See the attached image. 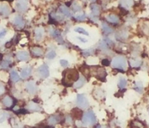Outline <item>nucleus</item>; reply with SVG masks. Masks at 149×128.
<instances>
[{
	"label": "nucleus",
	"instance_id": "f257e3e1",
	"mask_svg": "<svg viewBox=\"0 0 149 128\" xmlns=\"http://www.w3.org/2000/svg\"><path fill=\"white\" fill-rule=\"evenodd\" d=\"M79 78V72L75 69H68L63 72V83L67 86L73 85Z\"/></svg>",
	"mask_w": 149,
	"mask_h": 128
},
{
	"label": "nucleus",
	"instance_id": "f03ea898",
	"mask_svg": "<svg viewBox=\"0 0 149 128\" xmlns=\"http://www.w3.org/2000/svg\"><path fill=\"white\" fill-rule=\"evenodd\" d=\"M111 66L115 69L125 70L127 67V62L126 58L123 56H116L112 60Z\"/></svg>",
	"mask_w": 149,
	"mask_h": 128
},
{
	"label": "nucleus",
	"instance_id": "7ed1b4c3",
	"mask_svg": "<svg viewBox=\"0 0 149 128\" xmlns=\"http://www.w3.org/2000/svg\"><path fill=\"white\" fill-rule=\"evenodd\" d=\"M97 122L96 116L92 110H89L84 113L82 117V124L85 126H93Z\"/></svg>",
	"mask_w": 149,
	"mask_h": 128
},
{
	"label": "nucleus",
	"instance_id": "20e7f679",
	"mask_svg": "<svg viewBox=\"0 0 149 128\" xmlns=\"http://www.w3.org/2000/svg\"><path fill=\"white\" fill-rule=\"evenodd\" d=\"M77 105L79 108L84 109L88 108L89 107V101L87 100V97L84 94H79L77 98Z\"/></svg>",
	"mask_w": 149,
	"mask_h": 128
},
{
	"label": "nucleus",
	"instance_id": "39448f33",
	"mask_svg": "<svg viewBox=\"0 0 149 128\" xmlns=\"http://www.w3.org/2000/svg\"><path fill=\"white\" fill-rule=\"evenodd\" d=\"M29 7V0H17L15 3V9L20 12H25Z\"/></svg>",
	"mask_w": 149,
	"mask_h": 128
},
{
	"label": "nucleus",
	"instance_id": "423d86ee",
	"mask_svg": "<svg viewBox=\"0 0 149 128\" xmlns=\"http://www.w3.org/2000/svg\"><path fill=\"white\" fill-rule=\"evenodd\" d=\"M37 72L39 76L42 78H47L49 75V67L47 65H42L38 68Z\"/></svg>",
	"mask_w": 149,
	"mask_h": 128
},
{
	"label": "nucleus",
	"instance_id": "0eeeda50",
	"mask_svg": "<svg viewBox=\"0 0 149 128\" xmlns=\"http://www.w3.org/2000/svg\"><path fill=\"white\" fill-rule=\"evenodd\" d=\"M26 91L31 94H34L37 91V87L36 85V83L33 81H30L26 84Z\"/></svg>",
	"mask_w": 149,
	"mask_h": 128
},
{
	"label": "nucleus",
	"instance_id": "6e6552de",
	"mask_svg": "<svg viewBox=\"0 0 149 128\" xmlns=\"http://www.w3.org/2000/svg\"><path fill=\"white\" fill-rule=\"evenodd\" d=\"M61 121V117L58 114H55V115H52L47 119V124L49 126H54L55 125L58 124L59 122Z\"/></svg>",
	"mask_w": 149,
	"mask_h": 128
},
{
	"label": "nucleus",
	"instance_id": "1a4fd4ad",
	"mask_svg": "<svg viewBox=\"0 0 149 128\" xmlns=\"http://www.w3.org/2000/svg\"><path fill=\"white\" fill-rule=\"evenodd\" d=\"M16 57L18 60L20 61H27L29 59V54L27 52H25V51H20L18 52L16 54Z\"/></svg>",
	"mask_w": 149,
	"mask_h": 128
},
{
	"label": "nucleus",
	"instance_id": "9d476101",
	"mask_svg": "<svg viewBox=\"0 0 149 128\" xmlns=\"http://www.w3.org/2000/svg\"><path fill=\"white\" fill-rule=\"evenodd\" d=\"M11 13L10 7L7 4H0V14L3 16H8Z\"/></svg>",
	"mask_w": 149,
	"mask_h": 128
},
{
	"label": "nucleus",
	"instance_id": "9b49d317",
	"mask_svg": "<svg viewBox=\"0 0 149 128\" xmlns=\"http://www.w3.org/2000/svg\"><path fill=\"white\" fill-rule=\"evenodd\" d=\"M94 73L96 74V78H98V79L101 80V81H103L105 80L106 76V70H105L103 68L98 67L95 70V72H94Z\"/></svg>",
	"mask_w": 149,
	"mask_h": 128
},
{
	"label": "nucleus",
	"instance_id": "f8f14e48",
	"mask_svg": "<svg viewBox=\"0 0 149 128\" xmlns=\"http://www.w3.org/2000/svg\"><path fill=\"white\" fill-rule=\"evenodd\" d=\"M27 109L31 111H34V112H38V111H40L42 110L41 107H39V104H36V103L33 102H29L27 105Z\"/></svg>",
	"mask_w": 149,
	"mask_h": 128
},
{
	"label": "nucleus",
	"instance_id": "ddd939ff",
	"mask_svg": "<svg viewBox=\"0 0 149 128\" xmlns=\"http://www.w3.org/2000/svg\"><path fill=\"white\" fill-rule=\"evenodd\" d=\"M13 23H14V25L16 26V27L19 28H23L25 25V23L24 21H23V18H22L20 15H16L15 17H14Z\"/></svg>",
	"mask_w": 149,
	"mask_h": 128
},
{
	"label": "nucleus",
	"instance_id": "4468645a",
	"mask_svg": "<svg viewBox=\"0 0 149 128\" xmlns=\"http://www.w3.org/2000/svg\"><path fill=\"white\" fill-rule=\"evenodd\" d=\"M32 71V68L31 67H24L20 72V76L22 78H26L31 75Z\"/></svg>",
	"mask_w": 149,
	"mask_h": 128
},
{
	"label": "nucleus",
	"instance_id": "2eb2a0df",
	"mask_svg": "<svg viewBox=\"0 0 149 128\" xmlns=\"http://www.w3.org/2000/svg\"><path fill=\"white\" fill-rule=\"evenodd\" d=\"M44 35V29L42 28H37L35 30V39L36 41H40Z\"/></svg>",
	"mask_w": 149,
	"mask_h": 128
},
{
	"label": "nucleus",
	"instance_id": "dca6fc26",
	"mask_svg": "<svg viewBox=\"0 0 149 128\" xmlns=\"http://www.w3.org/2000/svg\"><path fill=\"white\" fill-rule=\"evenodd\" d=\"M116 38L117 40H121L124 41L126 40L128 38V33L127 31H125V30H122V31H119V33H116Z\"/></svg>",
	"mask_w": 149,
	"mask_h": 128
},
{
	"label": "nucleus",
	"instance_id": "f3484780",
	"mask_svg": "<svg viewBox=\"0 0 149 128\" xmlns=\"http://www.w3.org/2000/svg\"><path fill=\"white\" fill-rule=\"evenodd\" d=\"M132 4H133V0H120V5L124 8H130Z\"/></svg>",
	"mask_w": 149,
	"mask_h": 128
},
{
	"label": "nucleus",
	"instance_id": "a211bd4d",
	"mask_svg": "<svg viewBox=\"0 0 149 128\" xmlns=\"http://www.w3.org/2000/svg\"><path fill=\"white\" fill-rule=\"evenodd\" d=\"M86 83V79L84 77H79V78L78 79V81L77 82H75L74 86L75 88H80L83 86V85L85 84Z\"/></svg>",
	"mask_w": 149,
	"mask_h": 128
},
{
	"label": "nucleus",
	"instance_id": "6ab92c4d",
	"mask_svg": "<svg viewBox=\"0 0 149 128\" xmlns=\"http://www.w3.org/2000/svg\"><path fill=\"white\" fill-rule=\"evenodd\" d=\"M2 103L6 107H11L13 104V100L11 97L7 96L3 98Z\"/></svg>",
	"mask_w": 149,
	"mask_h": 128
},
{
	"label": "nucleus",
	"instance_id": "aec40b11",
	"mask_svg": "<svg viewBox=\"0 0 149 128\" xmlns=\"http://www.w3.org/2000/svg\"><path fill=\"white\" fill-rule=\"evenodd\" d=\"M106 19L109 22L111 23H118L119 22V18L117 15L116 14H109V15L106 17Z\"/></svg>",
	"mask_w": 149,
	"mask_h": 128
},
{
	"label": "nucleus",
	"instance_id": "412c9836",
	"mask_svg": "<svg viewBox=\"0 0 149 128\" xmlns=\"http://www.w3.org/2000/svg\"><path fill=\"white\" fill-rule=\"evenodd\" d=\"M31 53L35 56H41L43 55V50L39 47H33L31 49Z\"/></svg>",
	"mask_w": 149,
	"mask_h": 128
},
{
	"label": "nucleus",
	"instance_id": "4be33fe9",
	"mask_svg": "<svg viewBox=\"0 0 149 128\" xmlns=\"http://www.w3.org/2000/svg\"><path fill=\"white\" fill-rule=\"evenodd\" d=\"M10 78H11L12 81L14 83H17L20 81V76L15 70H12L10 72Z\"/></svg>",
	"mask_w": 149,
	"mask_h": 128
},
{
	"label": "nucleus",
	"instance_id": "5701e85b",
	"mask_svg": "<svg viewBox=\"0 0 149 128\" xmlns=\"http://www.w3.org/2000/svg\"><path fill=\"white\" fill-rule=\"evenodd\" d=\"M60 11H61L64 15L66 16V17H71V11H70L69 9L67 7H65V6H61V7H60Z\"/></svg>",
	"mask_w": 149,
	"mask_h": 128
},
{
	"label": "nucleus",
	"instance_id": "b1692460",
	"mask_svg": "<svg viewBox=\"0 0 149 128\" xmlns=\"http://www.w3.org/2000/svg\"><path fill=\"white\" fill-rule=\"evenodd\" d=\"M130 64L132 67H138L141 65V61L138 59H131L130 60Z\"/></svg>",
	"mask_w": 149,
	"mask_h": 128
},
{
	"label": "nucleus",
	"instance_id": "393cba45",
	"mask_svg": "<svg viewBox=\"0 0 149 128\" xmlns=\"http://www.w3.org/2000/svg\"><path fill=\"white\" fill-rule=\"evenodd\" d=\"M92 13L94 16H97L100 14V7L97 4H92L91 5Z\"/></svg>",
	"mask_w": 149,
	"mask_h": 128
},
{
	"label": "nucleus",
	"instance_id": "a878e982",
	"mask_svg": "<svg viewBox=\"0 0 149 128\" xmlns=\"http://www.w3.org/2000/svg\"><path fill=\"white\" fill-rule=\"evenodd\" d=\"M102 28H103V32L106 34H110V33H111L113 32V29L105 23H103V24H102Z\"/></svg>",
	"mask_w": 149,
	"mask_h": 128
},
{
	"label": "nucleus",
	"instance_id": "bb28decb",
	"mask_svg": "<svg viewBox=\"0 0 149 128\" xmlns=\"http://www.w3.org/2000/svg\"><path fill=\"white\" fill-rule=\"evenodd\" d=\"M134 89L138 93H142L143 91V85L141 82H136L134 85Z\"/></svg>",
	"mask_w": 149,
	"mask_h": 128
},
{
	"label": "nucleus",
	"instance_id": "cd10ccee",
	"mask_svg": "<svg viewBox=\"0 0 149 128\" xmlns=\"http://www.w3.org/2000/svg\"><path fill=\"white\" fill-rule=\"evenodd\" d=\"M127 85V81L125 78H120L119 80V83H118V85L121 89H123Z\"/></svg>",
	"mask_w": 149,
	"mask_h": 128
},
{
	"label": "nucleus",
	"instance_id": "c85d7f7f",
	"mask_svg": "<svg viewBox=\"0 0 149 128\" xmlns=\"http://www.w3.org/2000/svg\"><path fill=\"white\" fill-rule=\"evenodd\" d=\"M74 31L77 32V33H80V34L85 35V36H89L88 32H87L86 30H84L83 28H81V27L76 28L74 29Z\"/></svg>",
	"mask_w": 149,
	"mask_h": 128
},
{
	"label": "nucleus",
	"instance_id": "c756f323",
	"mask_svg": "<svg viewBox=\"0 0 149 128\" xmlns=\"http://www.w3.org/2000/svg\"><path fill=\"white\" fill-rule=\"evenodd\" d=\"M72 113L74 118L79 119L81 117V111L79 109H74L73 110Z\"/></svg>",
	"mask_w": 149,
	"mask_h": 128
},
{
	"label": "nucleus",
	"instance_id": "7c9ffc66",
	"mask_svg": "<svg viewBox=\"0 0 149 128\" xmlns=\"http://www.w3.org/2000/svg\"><path fill=\"white\" fill-rule=\"evenodd\" d=\"M9 117V114L6 111H1L0 112V123L3 122L5 121Z\"/></svg>",
	"mask_w": 149,
	"mask_h": 128
},
{
	"label": "nucleus",
	"instance_id": "2f4dec72",
	"mask_svg": "<svg viewBox=\"0 0 149 128\" xmlns=\"http://www.w3.org/2000/svg\"><path fill=\"white\" fill-rule=\"evenodd\" d=\"M11 125H12V126H13V128H22L23 127L22 125L20 124V123L17 121V120H15V119H12Z\"/></svg>",
	"mask_w": 149,
	"mask_h": 128
},
{
	"label": "nucleus",
	"instance_id": "473e14b6",
	"mask_svg": "<svg viewBox=\"0 0 149 128\" xmlns=\"http://www.w3.org/2000/svg\"><path fill=\"white\" fill-rule=\"evenodd\" d=\"M94 49H85V50H83V54L86 56H91L94 54Z\"/></svg>",
	"mask_w": 149,
	"mask_h": 128
},
{
	"label": "nucleus",
	"instance_id": "72a5a7b5",
	"mask_svg": "<svg viewBox=\"0 0 149 128\" xmlns=\"http://www.w3.org/2000/svg\"><path fill=\"white\" fill-rule=\"evenodd\" d=\"M56 56V52L55 51H50L46 55V57L49 59H53Z\"/></svg>",
	"mask_w": 149,
	"mask_h": 128
},
{
	"label": "nucleus",
	"instance_id": "f704fd0d",
	"mask_svg": "<svg viewBox=\"0 0 149 128\" xmlns=\"http://www.w3.org/2000/svg\"><path fill=\"white\" fill-rule=\"evenodd\" d=\"M72 8H73V10H74V12H79V11H81V6H80L79 4L77 2H74V4H73Z\"/></svg>",
	"mask_w": 149,
	"mask_h": 128
},
{
	"label": "nucleus",
	"instance_id": "c9c22d12",
	"mask_svg": "<svg viewBox=\"0 0 149 128\" xmlns=\"http://www.w3.org/2000/svg\"><path fill=\"white\" fill-rule=\"evenodd\" d=\"M95 93L97 94L96 96H97V98H103L104 94H103V91L101 89H97V91H95Z\"/></svg>",
	"mask_w": 149,
	"mask_h": 128
},
{
	"label": "nucleus",
	"instance_id": "e433bc0d",
	"mask_svg": "<svg viewBox=\"0 0 149 128\" xmlns=\"http://www.w3.org/2000/svg\"><path fill=\"white\" fill-rule=\"evenodd\" d=\"M85 18H86V15L84 14H81L76 16V19H77V20H79V21H83V20H85Z\"/></svg>",
	"mask_w": 149,
	"mask_h": 128
},
{
	"label": "nucleus",
	"instance_id": "4c0bfd02",
	"mask_svg": "<svg viewBox=\"0 0 149 128\" xmlns=\"http://www.w3.org/2000/svg\"><path fill=\"white\" fill-rule=\"evenodd\" d=\"M10 61H7V60L4 61V62H2V63H1V67L4 68V69H7V68L10 66Z\"/></svg>",
	"mask_w": 149,
	"mask_h": 128
},
{
	"label": "nucleus",
	"instance_id": "58836bf2",
	"mask_svg": "<svg viewBox=\"0 0 149 128\" xmlns=\"http://www.w3.org/2000/svg\"><path fill=\"white\" fill-rule=\"evenodd\" d=\"M60 64H61V65L63 67H66L68 65V62L67 60H65V59H61L60 61Z\"/></svg>",
	"mask_w": 149,
	"mask_h": 128
},
{
	"label": "nucleus",
	"instance_id": "ea45409f",
	"mask_svg": "<svg viewBox=\"0 0 149 128\" xmlns=\"http://www.w3.org/2000/svg\"><path fill=\"white\" fill-rule=\"evenodd\" d=\"M6 33H7V30H6V29L3 28H0V39L4 37V36L6 35Z\"/></svg>",
	"mask_w": 149,
	"mask_h": 128
},
{
	"label": "nucleus",
	"instance_id": "a19ab883",
	"mask_svg": "<svg viewBox=\"0 0 149 128\" xmlns=\"http://www.w3.org/2000/svg\"><path fill=\"white\" fill-rule=\"evenodd\" d=\"M65 122L68 125L72 124L73 123L72 117H71V116H68V117H66V118H65Z\"/></svg>",
	"mask_w": 149,
	"mask_h": 128
},
{
	"label": "nucleus",
	"instance_id": "79ce46f5",
	"mask_svg": "<svg viewBox=\"0 0 149 128\" xmlns=\"http://www.w3.org/2000/svg\"><path fill=\"white\" fill-rule=\"evenodd\" d=\"M4 91H5V88H4V85L0 83V96L2 95V94L4 93Z\"/></svg>",
	"mask_w": 149,
	"mask_h": 128
},
{
	"label": "nucleus",
	"instance_id": "37998d69",
	"mask_svg": "<svg viewBox=\"0 0 149 128\" xmlns=\"http://www.w3.org/2000/svg\"><path fill=\"white\" fill-rule=\"evenodd\" d=\"M77 39H79V41H81V42H83V43H86V42L87 41V39H84V38H81V37H77Z\"/></svg>",
	"mask_w": 149,
	"mask_h": 128
},
{
	"label": "nucleus",
	"instance_id": "c03bdc74",
	"mask_svg": "<svg viewBox=\"0 0 149 128\" xmlns=\"http://www.w3.org/2000/svg\"><path fill=\"white\" fill-rule=\"evenodd\" d=\"M103 64L104 65H106V66H107V65H109V61L108 60V59H103Z\"/></svg>",
	"mask_w": 149,
	"mask_h": 128
},
{
	"label": "nucleus",
	"instance_id": "a18cd8bd",
	"mask_svg": "<svg viewBox=\"0 0 149 128\" xmlns=\"http://www.w3.org/2000/svg\"><path fill=\"white\" fill-rule=\"evenodd\" d=\"M96 128H108V127H103V126H101V125H98V126H97V127H96Z\"/></svg>",
	"mask_w": 149,
	"mask_h": 128
},
{
	"label": "nucleus",
	"instance_id": "49530a36",
	"mask_svg": "<svg viewBox=\"0 0 149 128\" xmlns=\"http://www.w3.org/2000/svg\"><path fill=\"white\" fill-rule=\"evenodd\" d=\"M6 1H12V0H6Z\"/></svg>",
	"mask_w": 149,
	"mask_h": 128
},
{
	"label": "nucleus",
	"instance_id": "de8ad7c7",
	"mask_svg": "<svg viewBox=\"0 0 149 128\" xmlns=\"http://www.w3.org/2000/svg\"><path fill=\"white\" fill-rule=\"evenodd\" d=\"M148 113H149V110H148Z\"/></svg>",
	"mask_w": 149,
	"mask_h": 128
}]
</instances>
